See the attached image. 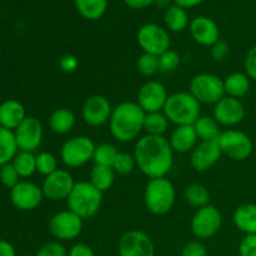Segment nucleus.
<instances>
[{
	"mask_svg": "<svg viewBox=\"0 0 256 256\" xmlns=\"http://www.w3.org/2000/svg\"><path fill=\"white\" fill-rule=\"evenodd\" d=\"M134 158L136 166L148 178H165L172 168L174 150L164 136L148 134L138 140Z\"/></svg>",
	"mask_w": 256,
	"mask_h": 256,
	"instance_id": "nucleus-1",
	"label": "nucleus"
},
{
	"mask_svg": "<svg viewBox=\"0 0 256 256\" xmlns=\"http://www.w3.org/2000/svg\"><path fill=\"white\" fill-rule=\"evenodd\" d=\"M146 112L138 102H122L112 109L109 125L112 136L120 142H129L136 139L142 130Z\"/></svg>",
	"mask_w": 256,
	"mask_h": 256,
	"instance_id": "nucleus-2",
	"label": "nucleus"
},
{
	"mask_svg": "<svg viewBox=\"0 0 256 256\" xmlns=\"http://www.w3.org/2000/svg\"><path fill=\"white\" fill-rule=\"evenodd\" d=\"M162 112L169 122H174L178 126L194 125L195 122L202 116L200 102L190 92H185L169 95Z\"/></svg>",
	"mask_w": 256,
	"mask_h": 256,
	"instance_id": "nucleus-3",
	"label": "nucleus"
},
{
	"mask_svg": "<svg viewBox=\"0 0 256 256\" xmlns=\"http://www.w3.org/2000/svg\"><path fill=\"white\" fill-rule=\"evenodd\" d=\"M68 208L82 219L92 218L102 206V192L90 182H75L68 198Z\"/></svg>",
	"mask_w": 256,
	"mask_h": 256,
	"instance_id": "nucleus-4",
	"label": "nucleus"
},
{
	"mask_svg": "<svg viewBox=\"0 0 256 256\" xmlns=\"http://www.w3.org/2000/svg\"><path fill=\"white\" fill-rule=\"evenodd\" d=\"M145 206L152 214L165 215L172 209L175 202V188L169 179H150L145 189Z\"/></svg>",
	"mask_w": 256,
	"mask_h": 256,
	"instance_id": "nucleus-5",
	"label": "nucleus"
},
{
	"mask_svg": "<svg viewBox=\"0 0 256 256\" xmlns=\"http://www.w3.org/2000/svg\"><path fill=\"white\" fill-rule=\"evenodd\" d=\"M190 94L200 104H216L225 96L224 80L214 74H199L190 82Z\"/></svg>",
	"mask_w": 256,
	"mask_h": 256,
	"instance_id": "nucleus-6",
	"label": "nucleus"
},
{
	"mask_svg": "<svg viewBox=\"0 0 256 256\" xmlns=\"http://www.w3.org/2000/svg\"><path fill=\"white\" fill-rule=\"evenodd\" d=\"M95 146L90 138L84 135L72 136L62 144L60 158L68 168H80L92 159Z\"/></svg>",
	"mask_w": 256,
	"mask_h": 256,
	"instance_id": "nucleus-7",
	"label": "nucleus"
},
{
	"mask_svg": "<svg viewBox=\"0 0 256 256\" xmlns=\"http://www.w3.org/2000/svg\"><path fill=\"white\" fill-rule=\"evenodd\" d=\"M138 44L146 54L162 55L170 49L172 39L169 32L162 25L155 22H148L139 29L136 35Z\"/></svg>",
	"mask_w": 256,
	"mask_h": 256,
	"instance_id": "nucleus-8",
	"label": "nucleus"
},
{
	"mask_svg": "<svg viewBox=\"0 0 256 256\" xmlns=\"http://www.w3.org/2000/svg\"><path fill=\"white\" fill-rule=\"evenodd\" d=\"M216 142L222 150V154L238 162L248 159L252 152V139L239 130L222 132Z\"/></svg>",
	"mask_w": 256,
	"mask_h": 256,
	"instance_id": "nucleus-9",
	"label": "nucleus"
},
{
	"mask_svg": "<svg viewBox=\"0 0 256 256\" xmlns=\"http://www.w3.org/2000/svg\"><path fill=\"white\" fill-rule=\"evenodd\" d=\"M50 234L60 242L76 239L82 230V219L72 210L59 212L49 222Z\"/></svg>",
	"mask_w": 256,
	"mask_h": 256,
	"instance_id": "nucleus-10",
	"label": "nucleus"
},
{
	"mask_svg": "<svg viewBox=\"0 0 256 256\" xmlns=\"http://www.w3.org/2000/svg\"><path fill=\"white\" fill-rule=\"evenodd\" d=\"M222 224V212L216 206L209 204L195 212L192 220V230L198 239H209L219 232Z\"/></svg>",
	"mask_w": 256,
	"mask_h": 256,
	"instance_id": "nucleus-11",
	"label": "nucleus"
},
{
	"mask_svg": "<svg viewBox=\"0 0 256 256\" xmlns=\"http://www.w3.org/2000/svg\"><path fill=\"white\" fill-rule=\"evenodd\" d=\"M112 108L104 95L94 94L86 98L82 108V116L89 126L99 128L106 124L112 116Z\"/></svg>",
	"mask_w": 256,
	"mask_h": 256,
	"instance_id": "nucleus-12",
	"label": "nucleus"
},
{
	"mask_svg": "<svg viewBox=\"0 0 256 256\" xmlns=\"http://www.w3.org/2000/svg\"><path fill=\"white\" fill-rule=\"evenodd\" d=\"M75 182L72 174L66 170L58 169L52 174L45 176L42 182V194L52 202L68 199L70 192L74 189Z\"/></svg>",
	"mask_w": 256,
	"mask_h": 256,
	"instance_id": "nucleus-13",
	"label": "nucleus"
},
{
	"mask_svg": "<svg viewBox=\"0 0 256 256\" xmlns=\"http://www.w3.org/2000/svg\"><path fill=\"white\" fill-rule=\"evenodd\" d=\"M155 246L149 235L129 230L119 240V256H154Z\"/></svg>",
	"mask_w": 256,
	"mask_h": 256,
	"instance_id": "nucleus-14",
	"label": "nucleus"
},
{
	"mask_svg": "<svg viewBox=\"0 0 256 256\" xmlns=\"http://www.w3.org/2000/svg\"><path fill=\"white\" fill-rule=\"evenodd\" d=\"M19 152H34L42 140V125L36 118L26 116L24 122L14 130Z\"/></svg>",
	"mask_w": 256,
	"mask_h": 256,
	"instance_id": "nucleus-15",
	"label": "nucleus"
},
{
	"mask_svg": "<svg viewBox=\"0 0 256 256\" xmlns=\"http://www.w3.org/2000/svg\"><path fill=\"white\" fill-rule=\"evenodd\" d=\"M42 188L30 182H19L12 189H10V200L16 209L22 212L35 210L42 202Z\"/></svg>",
	"mask_w": 256,
	"mask_h": 256,
	"instance_id": "nucleus-16",
	"label": "nucleus"
},
{
	"mask_svg": "<svg viewBox=\"0 0 256 256\" xmlns=\"http://www.w3.org/2000/svg\"><path fill=\"white\" fill-rule=\"evenodd\" d=\"M166 88L156 80H150L140 88L138 92V104L145 112H162L166 102Z\"/></svg>",
	"mask_w": 256,
	"mask_h": 256,
	"instance_id": "nucleus-17",
	"label": "nucleus"
},
{
	"mask_svg": "<svg viewBox=\"0 0 256 256\" xmlns=\"http://www.w3.org/2000/svg\"><path fill=\"white\" fill-rule=\"evenodd\" d=\"M212 118L219 122V125L232 126L244 120L245 108L239 99L224 96L215 104Z\"/></svg>",
	"mask_w": 256,
	"mask_h": 256,
	"instance_id": "nucleus-18",
	"label": "nucleus"
},
{
	"mask_svg": "<svg viewBox=\"0 0 256 256\" xmlns=\"http://www.w3.org/2000/svg\"><path fill=\"white\" fill-rule=\"evenodd\" d=\"M222 150L216 142H202L190 155V164L196 172H204L212 169L220 160Z\"/></svg>",
	"mask_w": 256,
	"mask_h": 256,
	"instance_id": "nucleus-19",
	"label": "nucleus"
},
{
	"mask_svg": "<svg viewBox=\"0 0 256 256\" xmlns=\"http://www.w3.org/2000/svg\"><path fill=\"white\" fill-rule=\"evenodd\" d=\"M192 39L200 45L212 46L220 39V30L216 22L208 16H196L189 24Z\"/></svg>",
	"mask_w": 256,
	"mask_h": 256,
	"instance_id": "nucleus-20",
	"label": "nucleus"
},
{
	"mask_svg": "<svg viewBox=\"0 0 256 256\" xmlns=\"http://www.w3.org/2000/svg\"><path fill=\"white\" fill-rule=\"evenodd\" d=\"M26 118L25 108L19 100L8 99L0 104V124L2 128L14 132Z\"/></svg>",
	"mask_w": 256,
	"mask_h": 256,
	"instance_id": "nucleus-21",
	"label": "nucleus"
},
{
	"mask_svg": "<svg viewBox=\"0 0 256 256\" xmlns=\"http://www.w3.org/2000/svg\"><path fill=\"white\" fill-rule=\"evenodd\" d=\"M198 139L199 138L195 132L194 125H182L172 132L169 142L174 152L185 154L194 150V148L198 145Z\"/></svg>",
	"mask_w": 256,
	"mask_h": 256,
	"instance_id": "nucleus-22",
	"label": "nucleus"
},
{
	"mask_svg": "<svg viewBox=\"0 0 256 256\" xmlns=\"http://www.w3.org/2000/svg\"><path fill=\"white\" fill-rule=\"evenodd\" d=\"M234 224L246 235L256 234V204H244L234 212Z\"/></svg>",
	"mask_w": 256,
	"mask_h": 256,
	"instance_id": "nucleus-23",
	"label": "nucleus"
},
{
	"mask_svg": "<svg viewBox=\"0 0 256 256\" xmlns=\"http://www.w3.org/2000/svg\"><path fill=\"white\" fill-rule=\"evenodd\" d=\"M76 122V116L72 110L66 108H60L54 110L49 118V126L52 132L59 135L68 134L72 130Z\"/></svg>",
	"mask_w": 256,
	"mask_h": 256,
	"instance_id": "nucleus-24",
	"label": "nucleus"
},
{
	"mask_svg": "<svg viewBox=\"0 0 256 256\" xmlns=\"http://www.w3.org/2000/svg\"><path fill=\"white\" fill-rule=\"evenodd\" d=\"M165 26L169 32H182L189 26V16H188L186 9L180 8L178 5H170L164 14Z\"/></svg>",
	"mask_w": 256,
	"mask_h": 256,
	"instance_id": "nucleus-25",
	"label": "nucleus"
},
{
	"mask_svg": "<svg viewBox=\"0 0 256 256\" xmlns=\"http://www.w3.org/2000/svg\"><path fill=\"white\" fill-rule=\"evenodd\" d=\"M225 94L230 98L240 99L250 90V78L244 72H232L224 80Z\"/></svg>",
	"mask_w": 256,
	"mask_h": 256,
	"instance_id": "nucleus-26",
	"label": "nucleus"
},
{
	"mask_svg": "<svg viewBox=\"0 0 256 256\" xmlns=\"http://www.w3.org/2000/svg\"><path fill=\"white\" fill-rule=\"evenodd\" d=\"M19 152L15 134L12 130L0 128V166L9 164Z\"/></svg>",
	"mask_w": 256,
	"mask_h": 256,
	"instance_id": "nucleus-27",
	"label": "nucleus"
},
{
	"mask_svg": "<svg viewBox=\"0 0 256 256\" xmlns=\"http://www.w3.org/2000/svg\"><path fill=\"white\" fill-rule=\"evenodd\" d=\"M78 12L88 20H98L108 10V0H74Z\"/></svg>",
	"mask_w": 256,
	"mask_h": 256,
	"instance_id": "nucleus-28",
	"label": "nucleus"
},
{
	"mask_svg": "<svg viewBox=\"0 0 256 256\" xmlns=\"http://www.w3.org/2000/svg\"><path fill=\"white\" fill-rule=\"evenodd\" d=\"M194 129L202 142H216L222 134L219 122L212 116H200L195 122Z\"/></svg>",
	"mask_w": 256,
	"mask_h": 256,
	"instance_id": "nucleus-29",
	"label": "nucleus"
},
{
	"mask_svg": "<svg viewBox=\"0 0 256 256\" xmlns=\"http://www.w3.org/2000/svg\"><path fill=\"white\" fill-rule=\"evenodd\" d=\"M115 180V172L112 166H105V165H96L92 169L90 172V182L100 190L102 192H106L112 188Z\"/></svg>",
	"mask_w": 256,
	"mask_h": 256,
	"instance_id": "nucleus-30",
	"label": "nucleus"
},
{
	"mask_svg": "<svg viewBox=\"0 0 256 256\" xmlns=\"http://www.w3.org/2000/svg\"><path fill=\"white\" fill-rule=\"evenodd\" d=\"M169 119L164 114V112H148L146 116H145L144 130L149 135L162 136L169 128Z\"/></svg>",
	"mask_w": 256,
	"mask_h": 256,
	"instance_id": "nucleus-31",
	"label": "nucleus"
},
{
	"mask_svg": "<svg viewBox=\"0 0 256 256\" xmlns=\"http://www.w3.org/2000/svg\"><path fill=\"white\" fill-rule=\"evenodd\" d=\"M20 178H29L36 172V156L29 152H19L12 160Z\"/></svg>",
	"mask_w": 256,
	"mask_h": 256,
	"instance_id": "nucleus-32",
	"label": "nucleus"
},
{
	"mask_svg": "<svg viewBox=\"0 0 256 256\" xmlns=\"http://www.w3.org/2000/svg\"><path fill=\"white\" fill-rule=\"evenodd\" d=\"M184 196L190 205L198 208V209H200L202 206H206V205H209L210 202L209 192H208V189L204 185L200 184L189 185L185 189Z\"/></svg>",
	"mask_w": 256,
	"mask_h": 256,
	"instance_id": "nucleus-33",
	"label": "nucleus"
},
{
	"mask_svg": "<svg viewBox=\"0 0 256 256\" xmlns=\"http://www.w3.org/2000/svg\"><path fill=\"white\" fill-rule=\"evenodd\" d=\"M118 154H119V152H118L114 145L104 142V144H100L95 146L92 160H94V162L96 165H105V166L112 168V164H114Z\"/></svg>",
	"mask_w": 256,
	"mask_h": 256,
	"instance_id": "nucleus-34",
	"label": "nucleus"
},
{
	"mask_svg": "<svg viewBox=\"0 0 256 256\" xmlns=\"http://www.w3.org/2000/svg\"><path fill=\"white\" fill-rule=\"evenodd\" d=\"M136 69L144 76H152L160 72V65H159V56L152 54H146L144 52L140 55L139 59L136 62Z\"/></svg>",
	"mask_w": 256,
	"mask_h": 256,
	"instance_id": "nucleus-35",
	"label": "nucleus"
},
{
	"mask_svg": "<svg viewBox=\"0 0 256 256\" xmlns=\"http://www.w3.org/2000/svg\"><path fill=\"white\" fill-rule=\"evenodd\" d=\"M58 170V159L52 152H42L36 155V172L48 176Z\"/></svg>",
	"mask_w": 256,
	"mask_h": 256,
	"instance_id": "nucleus-36",
	"label": "nucleus"
},
{
	"mask_svg": "<svg viewBox=\"0 0 256 256\" xmlns=\"http://www.w3.org/2000/svg\"><path fill=\"white\" fill-rule=\"evenodd\" d=\"M135 166H136L135 158L130 154H126V152H119L114 164H112L114 172L122 175L130 174L135 169Z\"/></svg>",
	"mask_w": 256,
	"mask_h": 256,
	"instance_id": "nucleus-37",
	"label": "nucleus"
},
{
	"mask_svg": "<svg viewBox=\"0 0 256 256\" xmlns=\"http://www.w3.org/2000/svg\"><path fill=\"white\" fill-rule=\"evenodd\" d=\"M180 64V55L175 50H166L159 55V65L162 72H172L179 66Z\"/></svg>",
	"mask_w": 256,
	"mask_h": 256,
	"instance_id": "nucleus-38",
	"label": "nucleus"
},
{
	"mask_svg": "<svg viewBox=\"0 0 256 256\" xmlns=\"http://www.w3.org/2000/svg\"><path fill=\"white\" fill-rule=\"evenodd\" d=\"M19 179L20 176L18 174L16 169L14 168V165H12V162H9V164H5L2 166H0V182L4 186L12 189L20 182Z\"/></svg>",
	"mask_w": 256,
	"mask_h": 256,
	"instance_id": "nucleus-39",
	"label": "nucleus"
},
{
	"mask_svg": "<svg viewBox=\"0 0 256 256\" xmlns=\"http://www.w3.org/2000/svg\"><path fill=\"white\" fill-rule=\"evenodd\" d=\"M35 256H68V252L59 242H52L42 245Z\"/></svg>",
	"mask_w": 256,
	"mask_h": 256,
	"instance_id": "nucleus-40",
	"label": "nucleus"
},
{
	"mask_svg": "<svg viewBox=\"0 0 256 256\" xmlns=\"http://www.w3.org/2000/svg\"><path fill=\"white\" fill-rule=\"evenodd\" d=\"M210 48H212V49H210V52H212V59L216 60V62H224V60L226 59L230 54L229 44H228V42L222 39L218 40V42H215L214 45H212Z\"/></svg>",
	"mask_w": 256,
	"mask_h": 256,
	"instance_id": "nucleus-41",
	"label": "nucleus"
},
{
	"mask_svg": "<svg viewBox=\"0 0 256 256\" xmlns=\"http://www.w3.org/2000/svg\"><path fill=\"white\" fill-rule=\"evenodd\" d=\"M240 256H256V234H249L239 245Z\"/></svg>",
	"mask_w": 256,
	"mask_h": 256,
	"instance_id": "nucleus-42",
	"label": "nucleus"
},
{
	"mask_svg": "<svg viewBox=\"0 0 256 256\" xmlns=\"http://www.w3.org/2000/svg\"><path fill=\"white\" fill-rule=\"evenodd\" d=\"M182 256H208V249L202 242H190L182 248Z\"/></svg>",
	"mask_w": 256,
	"mask_h": 256,
	"instance_id": "nucleus-43",
	"label": "nucleus"
},
{
	"mask_svg": "<svg viewBox=\"0 0 256 256\" xmlns=\"http://www.w3.org/2000/svg\"><path fill=\"white\" fill-rule=\"evenodd\" d=\"M244 66L248 76L256 82V45L248 52L246 56H245Z\"/></svg>",
	"mask_w": 256,
	"mask_h": 256,
	"instance_id": "nucleus-44",
	"label": "nucleus"
},
{
	"mask_svg": "<svg viewBox=\"0 0 256 256\" xmlns=\"http://www.w3.org/2000/svg\"><path fill=\"white\" fill-rule=\"evenodd\" d=\"M79 66V60L72 54H65L60 59V68L65 72H74Z\"/></svg>",
	"mask_w": 256,
	"mask_h": 256,
	"instance_id": "nucleus-45",
	"label": "nucleus"
},
{
	"mask_svg": "<svg viewBox=\"0 0 256 256\" xmlns=\"http://www.w3.org/2000/svg\"><path fill=\"white\" fill-rule=\"evenodd\" d=\"M68 256H95V252H92L89 245L79 242V244H75L70 248Z\"/></svg>",
	"mask_w": 256,
	"mask_h": 256,
	"instance_id": "nucleus-46",
	"label": "nucleus"
},
{
	"mask_svg": "<svg viewBox=\"0 0 256 256\" xmlns=\"http://www.w3.org/2000/svg\"><path fill=\"white\" fill-rule=\"evenodd\" d=\"M124 2L132 9H145L155 4V0H124Z\"/></svg>",
	"mask_w": 256,
	"mask_h": 256,
	"instance_id": "nucleus-47",
	"label": "nucleus"
},
{
	"mask_svg": "<svg viewBox=\"0 0 256 256\" xmlns=\"http://www.w3.org/2000/svg\"><path fill=\"white\" fill-rule=\"evenodd\" d=\"M0 256H18L14 245L6 240H0Z\"/></svg>",
	"mask_w": 256,
	"mask_h": 256,
	"instance_id": "nucleus-48",
	"label": "nucleus"
},
{
	"mask_svg": "<svg viewBox=\"0 0 256 256\" xmlns=\"http://www.w3.org/2000/svg\"><path fill=\"white\" fill-rule=\"evenodd\" d=\"M204 0H172L174 5H178L180 8H184V9H192V8L198 6L200 5Z\"/></svg>",
	"mask_w": 256,
	"mask_h": 256,
	"instance_id": "nucleus-49",
	"label": "nucleus"
},
{
	"mask_svg": "<svg viewBox=\"0 0 256 256\" xmlns=\"http://www.w3.org/2000/svg\"><path fill=\"white\" fill-rule=\"evenodd\" d=\"M170 2H172V0H155V4L159 5V6L162 8H169L170 6Z\"/></svg>",
	"mask_w": 256,
	"mask_h": 256,
	"instance_id": "nucleus-50",
	"label": "nucleus"
},
{
	"mask_svg": "<svg viewBox=\"0 0 256 256\" xmlns=\"http://www.w3.org/2000/svg\"><path fill=\"white\" fill-rule=\"evenodd\" d=\"M18 256H29V255H18Z\"/></svg>",
	"mask_w": 256,
	"mask_h": 256,
	"instance_id": "nucleus-51",
	"label": "nucleus"
},
{
	"mask_svg": "<svg viewBox=\"0 0 256 256\" xmlns=\"http://www.w3.org/2000/svg\"><path fill=\"white\" fill-rule=\"evenodd\" d=\"M0 128H2V124H0Z\"/></svg>",
	"mask_w": 256,
	"mask_h": 256,
	"instance_id": "nucleus-52",
	"label": "nucleus"
}]
</instances>
